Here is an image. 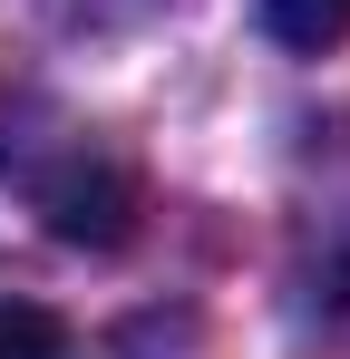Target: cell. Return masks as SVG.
Segmentation results:
<instances>
[{
    "label": "cell",
    "mask_w": 350,
    "mask_h": 359,
    "mask_svg": "<svg viewBox=\"0 0 350 359\" xmlns=\"http://www.w3.org/2000/svg\"><path fill=\"white\" fill-rule=\"evenodd\" d=\"M321 292H311V320H321V340H341L350 350V224L321 243V272H311Z\"/></svg>",
    "instance_id": "4"
},
{
    "label": "cell",
    "mask_w": 350,
    "mask_h": 359,
    "mask_svg": "<svg viewBox=\"0 0 350 359\" xmlns=\"http://www.w3.org/2000/svg\"><path fill=\"white\" fill-rule=\"evenodd\" d=\"M263 29L283 49H341L350 39V0H263Z\"/></svg>",
    "instance_id": "2"
},
{
    "label": "cell",
    "mask_w": 350,
    "mask_h": 359,
    "mask_svg": "<svg viewBox=\"0 0 350 359\" xmlns=\"http://www.w3.org/2000/svg\"><path fill=\"white\" fill-rule=\"evenodd\" d=\"M0 175L39 204V224L78 252H117L136 233V165L117 156L98 126L58 117L49 97H10L0 126Z\"/></svg>",
    "instance_id": "1"
},
{
    "label": "cell",
    "mask_w": 350,
    "mask_h": 359,
    "mask_svg": "<svg viewBox=\"0 0 350 359\" xmlns=\"http://www.w3.org/2000/svg\"><path fill=\"white\" fill-rule=\"evenodd\" d=\"M78 10H146V0H78Z\"/></svg>",
    "instance_id": "5"
},
{
    "label": "cell",
    "mask_w": 350,
    "mask_h": 359,
    "mask_svg": "<svg viewBox=\"0 0 350 359\" xmlns=\"http://www.w3.org/2000/svg\"><path fill=\"white\" fill-rule=\"evenodd\" d=\"M0 359H68V320L0 292Z\"/></svg>",
    "instance_id": "3"
}]
</instances>
